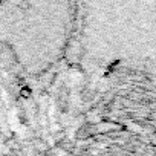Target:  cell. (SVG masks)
<instances>
[{
    "label": "cell",
    "mask_w": 156,
    "mask_h": 156,
    "mask_svg": "<svg viewBox=\"0 0 156 156\" xmlns=\"http://www.w3.org/2000/svg\"><path fill=\"white\" fill-rule=\"evenodd\" d=\"M76 44L156 40V0H76Z\"/></svg>",
    "instance_id": "6da1fadb"
}]
</instances>
